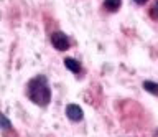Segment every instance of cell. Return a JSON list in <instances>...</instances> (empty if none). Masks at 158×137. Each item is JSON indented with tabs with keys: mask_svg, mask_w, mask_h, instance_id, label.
Segmentation results:
<instances>
[{
	"mask_svg": "<svg viewBox=\"0 0 158 137\" xmlns=\"http://www.w3.org/2000/svg\"><path fill=\"white\" fill-rule=\"evenodd\" d=\"M122 5V0H104V7L109 12H117Z\"/></svg>",
	"mask_w": 158,
	"mask_h": 137,
	"instance_id": "cell-6",
	"label": "cell"
},
{
	"mask_svg": "<svg viewBox=\"0 0 158 137\" xmlns=\"http://www.w3.org/2000/svg\"><path fill=\"white\" fill-rule=\"evenodd\" d=\"M143 89L153 96H158V83L155 81H143Z\"/></svg>",
	"mask_w": 158,
	"mask_h": 137,
	"instance_id": "cell-5",
	"label": "cell"
},
{
	"mask_svg": "<svg viewBox=\"0 0 158 137\" xmlns=\"http://www.w3.org/2000/svg\"><path fill=\"white\" fill-rule=\"evenodd\" d=\"M0 129H3V131L12 129V122H10V119L3 114V112H0Z\"/></svg>",
	"mask_w": 158,
	"mask_h": 137,
	"instance_id": "cell-7",
	"label": "cell"
},
{
	"mask_svg": "<svg viewBox=\"0 0 158 137\" xmlns=\"http://www.w3.org/2000/svg\"><path fill=\"white\" fill-rule=\"evenodd\" d=\"M150 15H152L153 20H158V0H155V3L152 5V8H150Z\"/></svg>",
	"mask_w": 158,
	"mask_h": 137,
	"instance_id": "cell-8",
	"label": "cell"
},
{
	"mask_svg": "<svg viewBox=\"0 0 158 137\" xmlns=\"http://www.w3.org/2000/svg\"><path fill=\"white\" fill-rule=\"evenodd\" d=\"M64 66H66L69 71H73V73L81 71V65H79V61H76L74 58H66V60H64Z\"/></svg>",
	"mask_w": 158,
	"mask_h": 137,
	"instance_id": "cell-4",
	"label": "cell"
},
{
	"mask_svg": "<svg viewBox=\"0 0 158 137\" xmlns=\"http://www.w3.org/2000/svg\"><path fill=\"white\" fill-rule=\"evenodd\" d=\"M51 43L58 51H66L69 48V38H68L66 33H63V32L51 33Z\"/></svg>",
	"mask_w": 158,
	"mask_h": 137,
	"instance_id": "cell-2",
	"label": "cell"
},
{
	"mask_svg": "<svg viewBox=\"0 0 158 137\" xmlns=\"http://www.w3.org/2000/svg\"><path fill=\"white\" fill-rule=\"evenodd\" d=\"M66 116H68V119H71L73 122H79V121H82L84 112L77 104H68L66 106Z\"/></svg>",
	"mask_w": 158,
	"mask_h": 137,
	"instance_id": "cell-3",
	"label": "cell"
},
{
	"mask_svg": "<svg viewBox=\"0 0 158 137\" xmlns=\"http://www.w3.org/2000/svg\"><path fill=\"white\" fill-rule=\"evenodd\" d=\"M145 2H147V0H138V5H143Z\"/></svg>",
	"mask_w": 158,
	"mask_h": 137,
	"instance_id": "cell-9",
	"label": "cell"
},
{
	"mask_svg": "<svg viewBox=\"0 0 158 137\" xmlns=\"http://www.w3.org/2000/svg\"><path fill=\"white\" fill-rule=\"evenodd\" d=\"M27 96L36 106L46 107L51 101V89H49L46 76H36L27 84Z\"/></svg>",
	"mask_w": 158,
	"mask_h": 137,
	"instance_id": "cell-1",
	"label": "cell"
},
{
	"mask_svg": "<svg viewBox=\"0 0 158 137\" xmlns=\"http://www.w3.org/2000/svg\"><path fill=\"white\" fill-rule=\"evenodd\" d=\"M133 2H137V3H138V0H133Z\"/></svg>",
	"mask_w": 158,
	"mask_h": 137,
	"instance_id": "cell-10",
	"label": "cell"
}]
</instances>
